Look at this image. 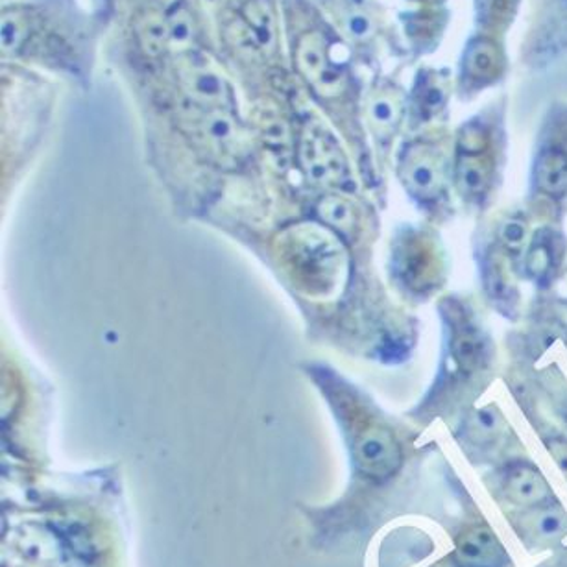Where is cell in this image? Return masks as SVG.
I'll return each mask as SVG.
<instances>
[{
  "mask_svg": "<svg viewBox=\"0 0 567 567\" xmlns=\"http://www.w3.org/2000/svg\"><path fill=\"white\" fill-rule=\"evenodd\" d=\"M279 256L290 279L306 290L322 292L334 284L340 251L329 235L315 226H295L279 237Z\"/></svg>",
  "mask_w": 567,
  "mask_h": 567,
  "instance_id": "cell-1",
  "label": "cell"
},
{
  "mask_svg": "<svg viewBox=\"0 0 567 567\" xmlns=\"http://www.w3.org/2000/svg\"><path fill=\"white\" fill-rule=\"evenodd\" d=\"M300 165L312 184L322 187H346L350 182V165L344 152L322 124H307L300 137Z\"/></svg>",
  "mask_w": 567,
  "mask_h": 567,
  "instance_id": "cell-2",
  "label": "cell"
},
{
  "mask_svg": "<svg viewBox=\"0 0 567 567\" xmlns=\"http://www.w3.org/2000/svg\"><path fill=\"white\" fill-rule=\"evenodd\" d=\"M329 45L326 35L311 30L296 43L295 63L307 84L326 99L339 96L346 87V76L329 60Z\"/></svg>",
  "mask_w": 567,
  "mask_h": 567,
  "instance_id": "cell-3",
  "label": "cell"
},
{
  "mask_svg": "<svg viewBox=\"0 0 567 567\" xmlns=\"http://www.w3.org/2000/svg\"><path fill=\"white\" fill-rule=\"evenodd\" d=\"M190 123L195 140L217 162H237L245 152V135L228 107H202L200 117Z\"/></svg>",
  "mask_w": 567,
  "mask_h": 567,
  "instance_id": "cell-4",
  "label": "cell"
},
{
  "mask_svg": "<svg viewBox=\"0 0 567 567\" xmlns=\"http://www.w3.org/2000/svg\"><path fill=\"white\" fill-rule=\"evenodd\" d=\"M400 174L406 189L423 200L439 198L444 190V162L433 146L412 145L401 159Z\"/></svg>",
  "mask_w": 567,
  "mask_h": 567,
  "instance_id": "cell-5",
  "label": "cell"
},
{
  "mask_svg": "<svg viewBox=\"0 0 567 567\" xmlns=\"http://www.w3.org/2000/svg\"><path fill=\"white\" fill-rule=\"evenodd\" d=\"M355 458L361 472L370 477H389L400 467V445L389 429L370 425L357 439Z\"/></svg>",
  "mask_w": 567,
  "mask_h": 567,
  "instance_id": "cell-6",
  "label": "cell"
},
{
  "mask_svg": "<svg viewBox=\"0 0 567 567\" xmlns=\"http://www.w3.org/2000/svg\"><path fill=\"white\" fill-rule=\"evenodd\" d=\"M179 84L185 96L200 107H228L231 91L215 69L190 63L179 69Z\"/></svg>",
  "mask_w": 567,
  "mask_h": 567,
  "instance_id": "cell-7",
  "label": "cell"
},
{
  "mask_svg": "<svg viewBox=\"0 0 567 567\" xmlns=\"http://www.w3.org/2000/svg\"><path fill=\"white\" fill-rule=\"evenodd\" d=\"M456 553L466 567H503L508 560L505 547L486 525L462 530L456 538Z\"/></svg>",
  "mask_w": 567,
  "mask_h": 567,
  "instance_id": "cell-8",
  "label": "cell"
},
{
  "mask_svg": "<svg viewBox=\"0 0 567 567\" xmlns=\"http://www.w3.org/2000/svg\"><path fill=\"white\" fill-rule=\"evenodd\" d=\"M503 71L499 47L488 38H478L467 45L462 58V79L470 85L492 84Z\"/></svg>",
  "mask_w": 567,
  "mask_h": 567,
  "instance_id": "cell-9",
  "label": "cell"
},
{
  "mask_svg": "<svg viewBox=\"0 0 567 567\" xmlns=\"http://www.w3.org/2000/svg\"><path fill=\"white\" fill-rule=\"evenodd\" d=\"M505 494L517 505L536 508V506L547 505L553 492L536 467L519 464L506 473Z\"/></svg>",
  "mask_w": 567,
  "mask_h": 567,
  "instance_id": "cell-10",
  "label": "cell"
},
{
  "mask_svg": "<svg viewBox=\"0 0 567 567\" xmlns=\"http://www.w3.org/2000/svg\"><path fill=\"white\" fill-rule=\"evenodd\" d=\"M534 184L547 196H561L567 190V154L547 148L534 163Z\"/></svg>",
  "mask_w": 567,
  "mask_h": 567,
  "instance_id": "cell-11",
  "label": "cell"
},
{
  "mask_svg": "<svg viewBox=\"0 0 567 567\" xmlns=\"http://www.w3.org/2000/svg\"><path fill=\"white\" fill-rule=\"evenodd\" d=\"M492 162L484 152H461L456 157V185L462 195L478 196L488 189Z\"/></svg>",
  "mask_w": 567,
  "mask_h": 567,
  "instance_id": "cell-12",
  "label": "cell"
},
{
  "mask_svg": "<svg viewBox=\"0 0 567 567\" xmlns=\"http://www.w3.org/2000/svg\"><path fill=\"white\" fill-rule=\"evenodd\" d=\"M401 113H403V104L394 91H378L368 102V123L372 126L373 134L381 140L394 134L401 121Z\"/></svg>",
  "mask_w": 567,
  "mask_h": 567,
  "instance_id": "cell-13",
  "label": "cell"
},
{
  "mask_svg": "<svg viewBox=\"0 0 567 567\" xmlns=\"http://www.w3.org/2000/svg\"><path fill=\"white\" fill-rule=\"evenodd\" d=\"M135 40L146 56H162L168 51V16L154 12H141L134 23Z\"/></svg>",
  "mask_w": 567,
  "mask_h": 567,
  "instance_id": "cell-14",
  "label": "cell"
},
{
  "mask_svg": "<svg viewBox=\"0 0 567 567\" xmlns=\"http://www.w3.org/2000/svg\"><path fill=\"white\" fill-rule=\"evenodd\" d=\"M243 19L257 47L272 49L276 45V16L270 0H248L243 7Z\"/></svg>",
  "mask_w": 567,
  "mask_h": 567,
  "instance_id": "cell-15",
  "label": "cell"
},
{
  "mask_svg": "<svg viewBox=\"0 0 567 567\" xmlns=\"http://www.w3.org/2000/svg\"><path fill=\"white\" fill-rule=\"evenodd\" d=\"M317 213L323 224H328L329 228H333L344 237L355 234L359 226L355 206L342 196H323L322 200L318 202Z\"/></svg>",
  "mask_w": 567,
  "mask_h": 567,
  "instance_id": "cell-16",
  "label": "cell"
},
{
  "mask_svg": "<svg viewBox=\"0 0 567 567\" xmlns=\"http://www.w3.org/2000/svg\"><path fill=\"white\" fill-rule=\"evenodd\" d=\"M32 35V19L21 8H10L0 18V49L4 54H18Z\"/></svg>",
  "mask_w": 567,
  "mask_h": 567,
  "instance_id": "cell-17",
  "label": "cell"
},
{
  "mask_svg": "<svg viewBox=\"0 0 567 567\" xmlns=\"http://www.w3.org/2000/svg\"><path fill=\"white\" fill-rule=\"evenodd\" d=\"M403 261H405L403 272L411 279L412 285H425L431 281V276L434 274V259L427 246L422 243L409 246Z\"/></svg>",
  "mask_w": 567,
  "mask_h": 567,
  "instance_id": "cell-18",
  "label": "cell"
},
{
  "mask_svg": "<svg viewBox=\"0 0 567 567\" xmlns=\"http://www.w3.org/2000/svg\"><path fill=\"white\" fill-rule=\"evenodd\" d=\"M195 19L185 8H176L168 13V49L184 52L195 40Z\"/></svg>",
  "mask_w": 567,
  "mask_h": 567,
  "instance_id": "cell-19",
  "label": "cell"
},
{
  "mask_svg": "<svg viewBox=\"0 0 567 567\" xmlns=\"http://www.w3.org/2000/svg\"><path fill=\"white\" fill-rule=\"evenodd\" d=\"M453 357L462 370H473L483 361V342L473 329H461L453 342Z\"/></svg>",
  "mask_w": 567,
  "mask_h": 567,
  "instance_id": "cell-20",
  "label": "cell"
},
{
  "mask_svg": "<svg viewBox=\"0 0 567 567\" xmlns=\"http://www.w3.org/2000/svg\"><path fill=\"white\" fill-rule=\"evenodd\" d=\"M445 101H447V90L439 76H429L417 87V110L423 117H433L434 113H439L445 106Z\"/></svg>",
  "mask_w": 567,
  "mask_h": 567,
  "instance_id": "cell-21",
  "label": "cell"
},
{
  "mask_svg": "<svg viewBox=\"0 0 567 567\" xmlns=\"http://www.w3.org/2000/svg\"><path fill=\"white\" fill-rule=\"evenodd\" d=\"M533 528L539 538L549 539V542L564 538L567 534L566 512L556 506H547L534 517Z\"/></svg>",
  "mask_w": 567,
  "mask_h": 567,
  "instance_id": "cell-22",
  "label": "cell"
},
{
  "mask_svg": "<svg viewBox=\"0 0 567 567\" xmlns=\"http://www.w3.org/2000/svg\"><path fill=\"white\" fill-rule=\"evenodd\" d=\"M340 24H342L346 34L355 41L370 40L373 32H375V24H373L372 18L367 12H362L361 8H344L342 16H340Z\"/></svg>",
  "mask_w": 567,
  "mask_h": 567,
  "instance_id": "cell-23",
  "label": "cell"
},
{
  "mask_svg": "<svg viewBox=\"0 0 567 567\" xmlns=\"http://www.w3.org/2000/svg\"><path fill=\"white\" fill-rule=\"evenodd\" d=\"M503 416L495 406H484L481 411L475 412L472 420V429L475 436H481L483 440H492L499 436L503 431Z\"/></svg>",
  "mask_w": 567,
  "mask_h": 567,
  "instance_id": "cell-24",
  "label": "cell"
},
{
  "mask_svg": "<svg viewBox=\"0 0 567 567\" xmlns=\"http://www.w3.org/2000/svg\"><path fill=\"white\" fill-rule=\"evenodd\" d=\"M528 228L527 223L522 218H508L499 229V239L506 250L522 251L523 246L527 245Z\"/></svg>",
  "mask_w": 567,
  "mask_h": 567,
  "instance_id": "cell-25",
  "label": "cell"
},
{
  "mask_svg": "<svg viewBox=\"0 0 567 567\" xmlns=\"http://www.w3.org/2000/svg\"><path fill=\"white\" fill-rule=\"evenodd\" d=\"M514 0H477L478 18L484 19L486 23H503L512 13Z\"/></svg>",
  "mask_w": 567,
  "mask_h": 567,
  "instance_id": "cell-26",
  "label": "cell"
},
{
  "mask_svg": "<svg viewBox=\"0 0 567 567\" xmlns=\"http://www.w3.org/2000/svg\"><path fill=\"white\" fill-rule=\"evenodd\" d=\"M486 143H488L486 132L481 126H477V124L472 123L462 130L458 148H461V152H484Z\"/></svg>",
  "mask_w": 567,
  "mask_h": 567,
  "instance_id": "cell-27",
  "label": "cell"
},
{
  "mask_svg": "<svg viewBox=\"0 0 567 567\" xmlns=\"http://www.w3.org/2000/svg\"><path fill=\"white\" fill-rule=\"evenodd\" d=\"M549 259L550 257L549 251H547V246H534L533 251H530V256H528V270H530L534 276L547 272V268H549Z\"/></svg>",
  "mask_w": 567,
  "mask_h": 567,
  "instance_id": "cell-28",
  "label": "cell"
},
{
  "mask_svg": "<svg viewBox=\"0 0 567 567\" xmlns=\"http://www.w3.org/2000/svg\"><path fill=\"white\" fill-rule=\"evenodd\" d=\"M549 447L550 456L556 462V466L564 473V477L567 478V442L561 439H553L547 442Z\"/></svg>",
  "mask_w": 567,
  "mask_h": 567,
  "instance_id": "cell-29",
  "label": "cell"
}]
</instances>
